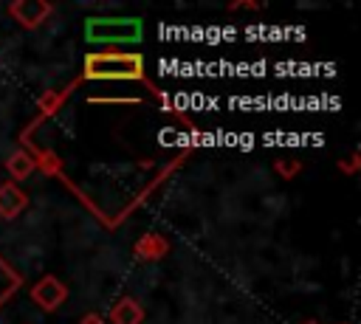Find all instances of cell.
<instances>
[{
	"mask_svg": "<svg viewBox=\"0 0 361 324\" xmlns=\"http://www.w3.org/2000/svg\"><path fill=\"white\" fill-rule=\"evenodd\" d=\"M85 79L104 82H141L144 79V56L130 51H93L85 56Z\"/></svg>",
	"mask_w": 361,
	"mask_h": 324,
	"instance_id": "1",
	"label": "cell"
},
{
	"mask_svg": "<svg viewBox=\"0 0 361 324\" xmlns=\"http://www.w3.org/2000/svg\"><path fill=\"white\" fill-rule=\"evenodd\" d=\"M144 37V23L138 17H90L85 20V39L90 45H135Z\"/></svg>",
	"mask_w": 361,
	"mask_h": 324,
	"instance_id": "2",
	"label": "cell"
},
{
	"mask_svg": "<svg viewBox=\"0 0 361 324\" xmlns=\"http://www.w3.org/2000/svg\"><path fill=\"white\" fill-rule=\"evenodd\" d=\"M65 299H68V287H65L54 273H45V276L31 287V301H34L37 307H42L45 313H54Z\"/></svg>",
	"mask_w": 361,
	"mask_h": 324,
	"instance_id": "3",
	"label": "cell"
},
{
	"mask_svg": "<svg viewBox=\"0 0 361 324\" xmlns=\"http://www.w3.org/2000/svg\"><path fill=\"white\" fill-rule=\"evenodd\" d=\"M54 6L48 0H14L8 6V14L23 25V28H37L51 17Z\"/></svg>",
	"mask_w": 361,
	"mask_h": 324,
	"instance_id": "4",
	"label": "cell"
},
{
	"mask_svg": "<svg viewBox=\"0 0 361 324\" xmlns=\"http://www.w3.org/2000/svg\"><path fill=\"white\" fill-rule=\"evenodd\" d=\"M133 254H135L141 262H155V259H164V256L169 254V242H166V237H161V234H155V231H147V234H141V237L135 239Z\"/></svg>",
	"mask_w": 361,
	"mask_h": 324,
	"instance_id": "5",
	"label": "cell"
},
{
	"mask_svg": "<svg viewBox=\"0 0 361 324\" xmlns=\"http://www.w3.org/2000/svg\"><path fill=\"white\" fill-rule=\"evenodd\" d=\"M25 206H28V194L17 183L8 180L0 186V217L3 220H14Z\"/></svg>",
	"mask_w": 361,
	"mask_h": 324,
	"instance_id": "6",
	"label": "cell"
},
{
	"mask_svg": "<svg viewBox=\"0 0 361 324\" xmlns=\"http://www.w3.org/2000/svg\"><path fill=\"white\" fill-rule=\"evenodd\" d=\"M110 321L113 324H141L144 321V307L133 296H121L110 310Z\"/></svg>",
	"mask_w": 361,
	"mask_h": 324,
	"instance_id": "7",
	"label": "cell"
},
{
	"mask_svg": "<svg viewBox=\"0 0 361 324\" xmlns=\"http://www.w3.org/2000/svg\"><path fill=\"white\" fill-rule=\"evenodd\" d=\"M34 169H37L34 155H31V152H25V149H17V152H11V155L6 158V172H8L14 180H25Z\"/></svg>",
	"mask_w": 361,
	"mask_h": 324,
	"instance_id": "8",
	"label": "cell"
},
{
	"mask_svg": "<svg viewBox=\"0 0 361 324\" xmlns=\"http://www.w3.org/2000/svg\"><path fill=\"white\" fill-rule=\"evenodd\" d=\"M274 169H276V175H279V177L293 180V175H299V172H302V163H299L296 158H279V161L274 163Z\"/></svg>",
	"mask_w": 361,
	"mask_h": 324,
	"instance_id": "9",
	"label": "cell"
},
{
	"mask_svg": "<svg viewBox=\"0 0 361 324\" xmlns=\"http://www.w3.org/2000/svg\"><path fill=\"white\" fill-rule=\"evenodd\" d=\"M62 99H65V93H62V90H48V93L39 99V110H42V116H54V113H56V107L62 104Z\"/></svg>",
	"mask_w": 361,
	"mask_h": 324,
	"instance_id": "10",
	"label": "cell"
},
{
	"mask_svg": "<svg viewBox=\"0 0 361 324\" xmlns=\"http://www.w3.org/2000/svg\"><path fill=\"white\" fill-rule=\"evenodd\" d=\"M34 163H37L42 172H48V175H56V172H59V158H56L54 152H45V155L34 158Z\"/></svg>",
	"mask_w": 361,
	"mask_h": 324,
	"instance_id": "11",
	"label": "cell"
},
{
	"mask_svg": "<svg viewBox=\"0 0 361 324\" xmlns=\"http://www.w3.org/2000/svg\"><path fill=\"white\" fill-rule=\"evenodd\" d=\"M341 172H355L358 169V155H350V161H338Z\"/></svg>",
	"mask_w": 361,
	"mask_h": 324,
	"instance_id": "12",
	"label": "cell"
},
{
	"mask_svg": "<svg viewBox=\"0 0 361 324\" xmlns=\"http://www.w3.org/2000/svg\"><path fill=\"white\" fill-rule=\"evenodd\" d=\"M79 324H104V316H99V313H85Z\"/></svg>",
	"mask_w": 361,
	"mask_h": 324,
	"instance_id": "13",
	"label": "cell"
},
{
	"mask_svg": "<svg viewBox=\"0 0 361 324\" xmlns=\"http://www.w3.org/2000/svg\"><path fill=\"white\" fill-rule=\"evenodd\" d=\"M302 324H319V321H313V318H310V321H302Z\"/></svg>",
	"mask_w": 361,
	"mask_h": 324,
	"instance_id": "14",
	"label": "cell"
}]
</instances>
